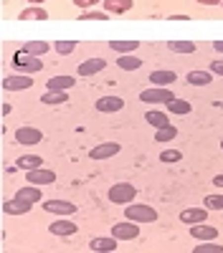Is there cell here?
Here are the masks:
<instances>
[{
	"label": "cell",
	"instance_id": "42",
	"mask_svg": "<svg viewBox=\"0 0 223 253\" xmlns=\"http://www.w3.org/2000/svg\"><path fill=\"white\" fill-rule=\"evenodd\" d=\"M213 48H216V51H221V53H223V41H213Z\"/></svg>",
	"mask_w": 223,
	"mask_h": 253
},
{
	"label": "cell",
	"instance_id": "43",
	"mask_svg": "<svg viewBox=\"0 0 223 253\" xmlns=\"http://www.w3.org/2000/svg\"><path fill=\"white\" fill-rule=\"evenodd\" d=\"M10 112H13V107H10V104H3V114H5V117H8V114H10Z\"/></svg>",
	"mask_w": 223,
	"mask_h": 253
},
{
	"label": "cell",
	"instance_id": "29",
	"mask_svg": "<svg viewBox=\"0 0 223 253\" xmlns=\"http://www.w3.org/2000/svg\"><path fill=\"white\" fill-rule=\"evenodd\" d=\"M168 48L173 53H195L198 51V46L193 41H168Z\"/></svg>",
	"mask_w": 223,
	"mask_h": 253
},
{
	"label": "cell",
	"instance_id": "44",
	"mask_svg": "<svg viewBox=\"0 0 223 253\" xmlns=\"http://www.w3.org/2000/svg\"><path fill=\"white\" fill-rule=\"evenodd\" d=\"M31 5H41V3H46V0H28Z\"/></svg>",
	"mask_w": 223,
	"mask_h": 253
},
{
	"label": "cell",
	"instance_id": "27",
	"mask_svg": "<svg viewBox=\"0 0 223 253\" xmlns=\"http://www.w3.org/2000/svg\"><path fill=\"white\" fill-rule=\"evenodd\" d=\"M48 43H46V41H28V43L23 46V48H20V51H23V53H31V56H44V53H48Z\"/></svg>",
	"mask_w": 223,
	"mask_h": 253
},
{
	"label": "cell",
	"instance_id": "14",
	"mask_svg": "<svg viewBox=\"0 0 223 253\" xmlns=\"http://www.w3.org/2000/svg\"><path fill=\"white\" fill-rule=\"evenodd\" d=\"M208 220V208H188L180 213V223H188V225H195V223H206Z\"/></svg>",
	"mask_w": 223,
	"mask_h": 253
},
{
	"label": "cell",
	"instance_id": "2",
	"mask_svg": "<svg viewBox=\"0 0 223 253\" xmlns=\"http://www.w3.org/2000/svg\"><path fill=\"white\" fill-rule=\"evenodd\" d=\"M107 198H109V203H114V205H127V203H132V200L137 198V187H134L132 182H114V185L109 187Z\"/></svg>",
	"mask_w": 223,
	"mask_h": 253
},
{
	"label": "cell",
	"instance_id": "10",
	"mask_svg": "<svg viewBox=\"0 0 223 253\" xmlns=\"http://www.w3.org/2000/svg\"><path fill=\"white\" fill-rule=\"evenodd\" d=\"M44 210L46 213H53V215H76V205L74 203H69V200H46L44 203Z\"/></svg>",
	"mask_w": 223,
	"mask_h": 253
},
{
	"label": "cell",
	"instance_id": "19",
	"mask_svg": "<svg viewBox=\"0 0 223 253\" xmlns=\"http://www.w3.org/2000/svg\"><path fill=\"white\" fill-rule=\"evenodd\" d=\"M104 3V10L109 13V15H122V13H130L132 10V5H134V0H101Z\"/></svg>",
	"mask_w": 223,
	"mask_h": 253
},
{
	"label": "cell",
	"instance_id": "8",
	"mask_svg": "<svg viewBox=\"0 0 223 253\" xmlns=\"http://www.w3.org/2000/svg\"><path fill=\"white\" fill-rule=\"evenodd\" d=\"M15 142L33 147V144L44 142V134H41V129H36V126H20V129H15Z\"/></svg>",
	"mask_w": 223,
	"mask_h": 253
},
{
	"label": "cell",
	"instance_id": "23",
	"mask_svg": "<svg viewBox=\"0 0 223 253\" xmlns=\"http://www.w3.org/2000/svg\"><path fill=\"white\" fill-rule=\"evenodd\" d=\"M185 81L193 84V86H208V84L213 81V74L211 71H203V69H195V71H188Z\"/></svg>",
	"mask_w": 223,
	"mask_h": 253
},
{
	"label": "cell",
	"instance_id": "25",
	"mask_svg": "<svg viewBox=\"0 0 223 253\" xmlns=\"http://www.w3.org/2000/svg\"><path fill=\"white\" fill-rule=\"evenodd\" d=\"M145 122H147V124H152L155 129H162V126H170V117H168L165 112H157V109H150V112L145 114Z\"/></svg>",
	"mask_w": 223,
	"mask_h": 253
},
{
	"label": "cell",
	"instance_id": "35",
	"mask_svg": "<svg viewBox=\"0 0 223 253\" xmlns=\"http://www.w3.org/2000/svg\"><path fill=\"white\" fill-rule=\"evenodd\" d=\"M182 160V152L180 150H162L160 152V162H165V165H175Z\"/></svg>",
	"mask_w": 223,
	"mask_h": 253
},
{
	"label": "cell",
	"instance_id": "38",
	"mask_svg": "<svg viewBox=\"0 0 223 253\" xmlns=\"http://www.w3.org/2000/svg\"><path fill=\"white\" fill-rule=\"evenodd\" d=\"M96 3H101V0H74V5H79L81 10H91Z\"/></svg>",
	"mask_w": 223,
	"mask_h": 253
},
{
	"label": "cell",
	"instance_id": "4",
	"mask_svg": "<svg viewBox=\"0 0 223 253\" xmlns=\"http://www.w3.org/2000/svg\"><path fill=\"white\" fill-rule=\"evenodd\" d=\"M173 99L175 94L170 91V86H150L139 94V101H145V104H168Z\"/></svg>",
	"mask_w": 223,
	"mask_h": 253
},
{
	"label": "cell",
	"instance_id": "11",
	"mask_svg": "<svg viewBox=\"0 0 223 253\" xmlns=\"http://www.w3.org/2000/svg\"><path fill=\"white\" fill-rule=\"evenodd\" d=\"M112 236H114L117 241H134V238L139 236V223H134V220H130V223H117V225L112 228Z\"/></svg>",
	"mask_w": 223,
	"mask_h": 253
},
{
	"label": "cell",
	"instance_id": "34",
	"mask_svg": "<svg viewBox=\"0 0 223 253\" xmlns=\"http://www.w3.org/2000/svg\"><path fill=\"white\" fill-rule=\"evenodd\" d=\"M193 253H223V246L221 243H211V241H200L193 248Z\"/></svg>",
	"mask_w": 223,
	"mask_h": 253
},
{
	"label": "cell",
	"instance_id": "6",
	"mask_svg": "<svg viewBox=\"0 0 223 253\" xmlns=\"http://www.w3.org/2000/svg\"><path fill=\"white\" fill-rule=\"evenodd\" d=\"M26 182L31 185H53L56 182V172L53 170H46V167H36V170H28L26 172Z\"/></svg>",
	"mask_w": 223,
	"mask_h": 253
},
{
	"label": "cell",
	"instance_id": "13",
	"mask_svg": "<svg viewBox=\"0 0 223 253\" xmlns=\"http://www.w3.org/2000/svg\"><path fill=\"white\" fill-rule=\"evenodd\" d=\"M190 238H195V241H216L218 228L208 225V223H195V225H190Z\"/></svg>",
	"mask_w": 223,
	"mask_h": 253
},
{
	"label": "cell",
	"instance_id": "12",
	"mask_svg": "<svg viewBox=\"0 0 223 253\" xmlns=\"http://www.w3.org/2000/svg\"><path fill=\"white\" fill-rule=\"evenodd\" d=\"M94 107H96V112H101V114H114V112L125 109V99H122V96H101Z\"/></svg>",
	"mask_w": 223,
	"mask_h": 253
},
{
	"label": "cell",
	"instance_id": "20",
	"mask_svg": "<svg viewBox=\"0 0 223 253\" xmlns=\"http://www.w3.org/2000/svg\"><path fill=\"white\" fill-rule=\"evenodd\" d=\"M74 84H76L74 76H53V79L46 81V89L48 91H69Z\"/></svg>",
	"mask_w": 223,
	"mask_h": 253
},
{
	"label": "cell",
	"instance_id": "16",
	"mask_svg": "<svg viewBox=\"0 0 223 253\" xmlns=\"http://www.w3.org/2000/svg\"><path fill=\"white\" fill-rule=\"evenodd\" d=\"M89 248H91L94 253H112V251H117V238H114V236L91 238V241H89Z\"/></svg>",
	"mask_w": 223,
	"mask_h": 253
},
{
	"label": "cell",
	"instance_id": "28",
	"mask_svg": "<svg viewBox=\"0 0 223 253\" xmlns=\"http://www.w3.org/2000/svg\"><path fill=\"white\" fill-rule=\"evenodd\" d=\"M139 46H142L139 41H109V48L117 51V53H132V51H137Z\"/></svg>",
	"mask_w": 223,
	"mask_h": 253
},
{
	"label": "cell",
	"instance_id": "1",
	"mask_svg": "<svg viewBox=\"0 0 223 253\" xmlns=\"http://www.w3.org/2000/svg\"><path fill=\"white\" fill-rule=\"evenodd\" d=\"M125 215H127V220H134V223H155L157 210L152 205H145V203H127Z\"/></svg>",
	"mask_w": 223,
	"mask_h": 253
},
{
	"label": "cell",
	"instance_id": "39",
	"mask_svg": "<svg viewBox=\"0 0 223 253\" xmlns=\"http://www.w3.org/2000/svg\"><path fill=\"white\" fill-rule=\"evenodd\" d=\"M211 74H221L223 76V61H213L211 63Z\"/></svg>",
	"mask_w": 223,
	"mask_h": 253
},
{
	"label": "cell",
	"instance_id": "7",
	"mask_svg": "<svg viewBox=\"0 0 223 253\" xmlns=\"http://www.w3.org/2000/svg\"><path fill=\"white\" fill-rule=\"evenodd\" d=\"M48 233H51V236H61V238H69V236L79 233V225L71 223V220H66V215H61L58 220H53V223L48 225Z\"/></svg>",
	"mask_w": 223,
	"mask_h": 253
},
{
	"label": "cell",
	"instance_id": "31",
	"mask_svg": "<svg viewBox=\"0 0 223 253\" xmlns=\"http://www.w3.org/2000/svg\"><path fill=\"white\" fill-rule=\"evenodd\" d=\"M41 101L48 104V107H56V104L69 101V96H66V91H46L44 96H41Z\"/></svg>",
	"mask_w": 223,
	"mask_h": 253
},
{
	"label": "cell",
	"instance_id": "41",
	"mask_svg": "<svg viewBox=\"0 0 223 253\" xmlns=\"http://www.w3.org/2000/svg\"><path fill=\"white\" fill-rule=\"evenodd\" d=\"M213 185H216V187H223V175H216V177H213Z\"/></svg>",
	"mask_w": 223,
	"mask_h": 253
},
{
	"label": "cell",
	"instance_id": "9",
	"mask_svg": "<svg viewBox=\"0 0 223 253\" xmlns=\"http://www.w3.org/2000/svg\"><path fill=\"white\" fill-rule=\"evenodd\" d=\"M31 86H33V79L28 74H10L3 79L5 91H20V89H31Z\"/></svg>",
	"mask_w": 223,
	"mask_h": 253
},
{
	"label": "cell",
	"instance_id": "45",
	"mask_svg": "<svg viewBox=\"0 0 223 253\" xmlns=\"http://www.w3.org/2000/svg\"><path fill=\"white\" fill-rule=\"evenodd\" d=\"M221 147H223V142H221Z\"/></svg>",
	"mask_w": 223,
	"mask_h": 253
},
{
	"label": "cell",
	"instance_id": "22",
	"mask_svg": "<svg viewBox=\"0 0 223 253\" xmlns=\"http://www.w3.org/2000/svg\"><path fill=\"white\" fill-rule=\"evenodd\" d=\"M142 63H145V61L132 56V53H119V58H117V66L122 71H137V69H142Z\"/></svg>",
	"mask_w": 223,
	"mask_h": 253
},
{
	"label": "cell",
	"instance_id": "17",
	"mask_svg": "<svg viewBox=\"0 0 223 253\" xmlns=\"http://www.w3.org/2000/svg\"><path fill=\"white\" fill-rule=\"evenodd\" d=\"M147 81L152 84V86H170L173 81H178V74L175 71H168V69H157V71L150 74Z\"/></svg>",
	"mask_w": 223,
	"mask_h": 253
},
{
	"label": "cell",
	"instance_id": "5",
	"mask_svg": "<svg viewBox=\"0 0 223 253\" xmlns=\"http://www.w3.org/2000/svg\"><path fill=\"white\" fill-rule=\"evenodd\" d=\"M119 150H122L119 142H101V144H96L94 150L89 152V157H91L94 162H101V160H109V157L119 155Z\"/></svg>",
	"mask_w": 223,
	"mask_h": 253
},
{
	"label": "cell",
	"instance_id": "21",
	"mask_svg": "<svg viewBox=\"0 0 223 253\" xmlns=\"http://www.w3.org/2000/svg\"><path fill=\"white\" fill-rule=\"evenodd\" d=\"M18 200H23V203H41V185H26V187H20L18 193H15Z\"/></svg>",
	"mask_w": 223,
	"mask_h": 253
},
{
	"label": "cell",
	"instance_id": "37",
	"mask_svg": "<svg viewBox=\"0 0 223 253\" xmlns=\"http://www.w3.org/2000/svg\"><path fill=\"white\" fill-rule=\"evenodd\" d=\"M203 205L208 210H223V195H206L203 198Z\"/></svg>",
	"mask_w": 223,
	"mask_h": 253
},
{
	"label": "cell",
	"instance_id": "18",
	"mask_svg": "<svg viewBox=\"0 0 223 253\" xmlns=\"http://www.w3.org/2000/svg\"><path fill=\"white\" fill-rule=\"evenodd\" d=\"M31 208H33V203H23V200L13 198V200H5L3 203V213L5 215H26Z\"/></svg>",
	"mask_w": 223,
	"mask_h": 253
},
{
	"label": "cell",
	"instance_id": "15",
	"mask_svg": "<svg viewBox=\"0 0 223 253\" xmlns=\"http://www.w3.org/2000/svg\"><path fill=\"white\" fill-rule=\"evenodd\" d=\"M107 69V61L104 58H89V61H81L79 63V76H94L99 71H104Z\"/></svg>",
	"mask_w": 223,
	"mask_h": 253
},
{
	"label": "cell",
	"instance_id": "26",
	"mask_svg": "<svg viewBox=\"0 0 223 253\" xmlns=\"http://www.w3.org/2000/svg\"><path fill=\"white\" fill-rule=\"evenodd\" d=\"M41 165H44V160H41L38 155H20L18 160H15V167H18V170H36V167H41Z\"/></svg>",
	"mask_w": 223,
	"mask_h": 253
},
{
	"label": "cell",
	"instance_id": "3",
	"mask_svg": "<svg viewBox=\"0 0 223 253\" xmlns=\"http://www.w3.org/2000/svg\"><path fill=\"white\" fill-rule=\"evenodd\" d=\"M13 66L20 71V74H36L44 69V61H41L38 56H31V53H23V51H18L13 56Z\"/></svg>",
	"mask_w": 223,
	"mask_h": 253
},
{
	"label": "cell",
	"instance_id": "36",
	"mask_svg": "<svg viewBox=\"0 0 223 253\" xmlns=\"http://www.w3.org/2000/svg\"><path fill=\"white\" fill-rule=\"evenodd\" d=\"M107 18H109L107 10H84L76 20H107Z\"/></svg>",
	"mask_w": 223,
	"mask_h": 253
},
{
	"label": "cell",
	"instance_id": "33",
	"mask_svg": "<svg viewBox=\"0 0 223 253\" xmlns=\"http://www.w3.org/2000/svg\"><path fill=\"white\" fill-rule=\"evenodd\" d=\"M178 137V129L170 124V126H162V129L155 132V142H173Z\"/></svg>",
	"mask_w": 223,
	"mask_h": 253
},
{
	"label": "cell",
	"instance_id": "40",
	"mask_svg": "<svg viewBox=\"0 0 223 253\" xmlns=\"http://www.w3.org/2000/svg\"><path fill=\"white\" fill-rule=\"evenodd\" d=\"M195 3H200V5H221L223 0H195Z\"/></svg>",
	"mask_w": 223,
	"mask_h": 253
},
{
	"label": "cell",
	"instance_id": "30",
	"mask_svg": "<svg viewBox=\"0 0 223 253\" xmlns=\"http://www.w3.org/2000/svg\"><path fill=\"white\" fill-rule=\"evenodd\" d=\"M165 107H168V112H170V114H190V109H193V107H190V101L178 99V96H175L173 101H168Z\"/></svg>",
	"mask_w": 223,
	"mask_h": 253
},
{
	"label": "cell",
	"instance_id": "32",
	"mask_svg": "<svg viewBox=\"0 0 223 253\" xmlns=\"http://www.w3.org/2000/svg\"><path fill=\"white\" fill-rule=\"evenodd\" d=\"M76 46H79V41H56V43H53V48H56L58 56H69V53H74Z\"/></svg>",
	"mask_w": 223,
	"mask_h": 253
},
{
	"label": "cell",
	"instance_id": "24",
	"mask_svg": "<svg viewBox=\"0 0 223 253\" xmlns=\"http://www.w3.org/2000/svg\"><path fill=\"white\" fill-rule=\"evenodd\" d=\"M18 20H48V10L44 5H31L26 10H20Z\"/></svg>",
	"mask_w": 223,
	"mask_h": 253
}]
</instances>
